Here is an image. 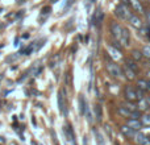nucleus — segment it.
<instances>
[{
  "label": "nucleus",
  "instance_id": "obj_1",
  "mask_svg": "<svg viewBox=\"0 0 150 145\" xmlns=\"http://www.w3.org/2000/svg\"><path fill=\"white\" fill-rule=\"evenodd\" d=\"M111 32L113 34V37L119 42H121L122 45H129V32L125 28H122L120 24L112 23L111 24Z\"/></svg>",
  "mask_w": 150,
  "mask_h": 145
},
{
  "label": "nucleus",
  "instance_id": "obj_2",
  "mask_svg": "<svg viewBox=\"0 0 150 145\" xmlns=\"http://www.w3.org/2000/svg\"><path fill=\"white\" fill-rule=\"evenodd\" d=\"M117 112H119L122 117H127V119H138V117H140V111H138V109L133 111V109L128 108V107H124V106H120L119 108H117Z\"/></svg>",
  "mask_w": 150,
  "mask_h": 145
},
{
  "label": "nucleus",
  "instance_id": "obj_3",
  "mask_svg": "<svg viewBox=\"0 0 150 145\" xmlns=\"http://www.w3.org/2000/svg\"><path fill=\"white\" fill-rule=\"evenodd\" d=\"M116 15L122 20H128V18H130L133 16L130 9L128 8V4H122V3L116 8Z\"/></svg>",
  "mask_w": 150,
  "mask_h": 145
},
{
  "label": "nucleus",
  "instance_id": "obj_4",
  "mask_svg": "<svg viewBox=\"0 0 150 145\" xmlns=\"http://www.w3.org/2000/svg\"><path fill=\"white\" fill-rule=\"evenodd\" d=\"M105 68H107V71L109 72V75H112V77L120 78L122 75V71L120 70V68L115 62H112V61H108V62L105 63Z\"/></svg>",
  "mask_w": 150,
  "mask_h": 145
},
{
  "label": "nucleus",
  "instance_id": "obj_5",
  "mask_svg": "<svg viewBox=\"0 0 150 145\" xmlns=\"http://www.w3.org/2000/svg\"><path fill=\"white\" fill-rule=\"evenodd\" d=\"M134 140L138 145H150V136L145 135V133H136L134 135Z\"/></svg>",
  "mask_w": 150,
  "mask_h": 145
},
{
  "label": "nucleus",
  "instance_id": "obj_6",
  "mask_svg": "<svg viewBox=\"0 0 150 145\" xmlns=\"http://www.w3.org/2000/svg\"><path fill=\"white\" fill-rule=\"evenodd\" d=\"M125 98L128 99L129 102H136V100H138V98H137V91L136 90H133L130 86H127L125 87Z\"/></svg>",
  "mask_w": 150,
  "mask_h": 145
},
{
  "label": "nucleus",
  "instance_id": "obj_7",
  "mask_svg": "<svg viewBox=\"0 0 150 145\" xmlns=\"http://www.w3.org/2000/svg\"><path fill=\"white\" fill-rule=\"evenodd\" d=\"M128 127L132 128L133 131H140L141 127H142V123L138 119H129L128 120Z\"/></svg>",
  "mask_w": 150,
  "mask_h": 145
},
{
  "label": "nucleus",
  "instance_id": "obj_8",
  "mask_svg": "<svg viewBox=\"0 0 150 145\" xmlns=\"http://www.w3.org/2000/svg\"><path fill=\"white\" fill-rule=\"evenodd\" d=\"M129 21H130V24H132L134 28H137V29L142 28V20L138 18V16H132V17L129 18Z\"/></svg>",
  "mask_w": 150,
  "mask_h": 145
},
{
  "label": "nucleus",
  "instance_id": "obj_9",
  "mask_svg": "<svg viewBox=\"0 0 150 145\" xmlns=\"http://www.w3.org/2000/svg\"><path fill=\"white\" fill-rule=\"evenodd\" d=\"M121 132L124 133V136L125 137H133L134 139V135H136V131H133L132 128H129V127H121Z\"/></svg>",
  "mask_w": 150,
  "mask_h": 145
},
{
  "label": "nucleus",
  "instance_id": "obj_10",
  "mask_svg": "<svg viewBox=\"0 0 150 145\" xmlns=\"http://www.w3.org/2000/svg\"><path fill=\"white\" fill-rule=\"evenodd\" d=\"M58 104H59V109L62 114H66V106L63 103V96H62V91L58 92Z\"/></svg>",
  "mask_w": 150,
  "mask_h": 145
},
{
  "label": "nucleus",
  "instance_id": "obj_11",
  "mask_svg": "<svg viewBox=\"0 0 150 145\" xmlns=\"http://www.w3.org/2000/svg\"><path fill=\"white\" fill-rule=\"evenodd\" d=\"M130 4L133 5V8H134L137 12H140V13H142L144 12V8H142V5H141V3H140V0H130Z\"/></svg>",
  "mask_w": 150,
  "mask_h": 145
},
{
  "label": "nucleus",
  "instance_id": "obj_12",
  "mask_svg": "<svg viewBox=\"0 0 150 145\" xmlns=\"http://www.w3.org/2000/svg\"><path fill=\"white\" fill-rule=\"evenodd\" d=\"M124 74H125V77L128 78V79H134V75H136V72L132 70L130 68H128L127 65L124 66Z\"/></svg>",
  "mask_w": 150,
  "mask_h": 145
},
{
  "label": "nucleus",
  "instance_id": "obj_13",
  "mask_svg": "<svg viewBox=\"0 0 150 145\" xmlns=\"http://www.w3.org/2000/svg\"><path fill=\"white\" fill-rule=\"evenodd\" d=\"M137 86H138V88H141L142 91H149V88H148V80H145V79H138Z\"/></svg>",
  "mask_w": 150,
  "mask_h": 145
},
{
  "label": "nucleus",
  "instance_id": "obj_14",
  "mask_svg": "<svg viewBox=\"0 0 150 145\" xmlns=\"http://www.w3.org/2000/svg\"><path fill=\"white\" fill-rule=\"evenodd\" d=\"M125 65L128 66V68H130L134 72H137L138 71V68H137V65H136V62L134 61H132V60H127V62H125Z\"/></svg>",
  "mask_w": 150,
  "mask_h": 145
},
{
  "label": "nucleus",
  "instance_id": "obj_15",
  "mask_svg": "<svg viewBox=\"0 0 150 145\" xmlns=\"http://www.w3.org/2000/svg\"><path fill=\"white\" fill-rule=\"evenodd\" d=\"M132 55H133V58H134V60H137V61L142 60V57H144L142 52H140V50H133V52H132Z\"/></svg>",
  "mask_w": 150,
  "mask_h": 145
},
{
  "label": "nucleus",
  "instance_id": "obj_16",
  "mask_svg": "<svg viewBox=\"0 0 150 145\" xmlns=\"http://www.w3.org/2000/svg\"><path fill=\"white\" fill-rule=\"evenodd\" d=\"M141 123H142V125H150V115L141 116Z\"/></svg>",
  "mask_w": 150,
  "mask_h": 145
},
{
  "label": "nucleus",
  "instance_id": "obj_17",
  "mask_svg": "<svg viewBox=\"0 0 150 145\" xmlns=\"http://www.w3.org/2000/svg\"><path fill=\"white\" fill-rule=\"evenodd\" d=\"M79 102H80V111H82V114L84 115L86 114V108H87V104H84V99L83 98H80Z\"/></svg>",
  "mask_w": 150,
  "mask_h": 145
},
{
  "label": "nucleus",
  "instance_id": "obj_18",
  "mask_svg": "<svg viewBox=\"0 0 150 145\" xmlns=\"http://www.w3.org/2000/svg\"><path fill=\"white\" fill-rule=\"evenodd\" d=\"M142 54H145L146 57L150 58V46H145V48H144V53H142Z\"/></svg>",
  "mask_w": 150,
  "mask_h": 145
},
{
  "label": "nucleus",
  "instance_id": "obj_19",
  "mask_svg": "<svg viewBox=\"0 0 150 145\" xmlns=\"http://www.w3.org/2000/svg\"><path fill=\"white\" fill-rule=\"evenodd\" d=\"M120 1H121L122 4H128V3H129V1H128V0H120Z\"/></svg>",
  "mask_w": 150,
  "mask_h": 145
},
{
  "label": "nucleus",
  "instance_id": "obj_20",
  "mask_svg": "<svg viewBox=\"0 0 150 145\" xmlns=\"http://www.w3.org/2000/svg\"><path fill=\"white\" fill-rule=\"evenodd\" d=\"M148 75H150V72H148Z\"/></svg>",
  "mask_w": 150,
  "mask_h": 145
},
{
  "label": "nucleus",
  "instance_id": "obj_21",
  "mask_svg": "<svg viewBox=\"0 0 150 145\" xmlns=\"http://www.w3.org/2000/svg\"><path fill=\"white\" fill-rule=\"evenodd\" d=\"M149 18H150V16H149Z\"/></svg>",
  "mask_w": 150,
  "mask_h": 145
}]
</instances>
